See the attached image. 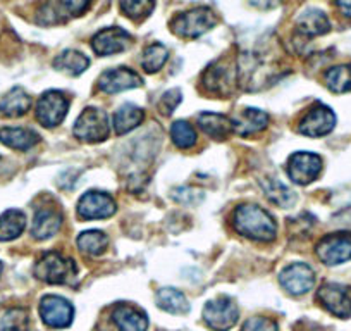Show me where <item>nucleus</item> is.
<instances>
[{
  "label": "nucleus",
  "instance_id": "obj_8",
  "mask_svg": "<svg viewBox=\"0 0 351 331\" xmlns=\"http://www.w3.org/2000/svg\"><path fill=\"white\" fill-rule=\"evenodd\" d=\"M320 261L327 266H337L351 259V233H332L317 243Z\"/></svg>",
  "mask_w": 351,
  "mask_h": 331
},
{
  "label": "nucleus",
  "instance_id": "obj_40",
  "mask_svg": "<svg viewBox=\"0 0 351 331\" xmlns=\"http://www.w3.org/2000/svg\"><path fill=\"white\" fill-rule=\"evenodd\" d=\"M0 275H2V262H0Z\"/></svg>",
  "mask_w": 351,
  "mask_h": 331
},
{
  "label": "nucleus",
  "instance_id": "obj_11",
  "mask_svg": "<svg viewBox=\"0 0 351 331\" xmlns=\"http://www.w3.org/2000/svg\"><path fill=\"white\" fill-rule=\"evenodd\" d=\"M116 201L106 192H86L77 202V216L84 221L107 219L116 214Z\"/></svg>",
  "mask_w": 351,
  "mask_h": 331
},
{
  "label": "nucleus",
  "instance_id": "obj_1",
  "mask_svg": "<svg viewBox=\"0 0 351 331\" xmlns=\"http://www.w3.org/2000/svg\"><path fill=\"white\" fill-rule=\"evenodd\" d=\"M232 226L239 235L256 242H271L278 231L274 218L265 209L253 204H243L236 207L232 214Z\"/></svg>",
  "mask_w": 351,
  "mask_h": 331
},
{
  "label": "nucleus",
  "instance_id": "obj_22",
  "mask_svg": "<svg viewBox=\"0 0 351 331\" xmlns=\"http://www.w3.org/2000/svg\"><path fill=\"white\" fill-rule=\"evenodd\" d=\"M296 30L305 36H320L329 32L330 23L319 9H306L296 19Z\"/></svg>",
  "mask_w": 351,
  "mask_h": 331
},
{
  "label": "nucleus",
  "instance_id": "obj_31",
  "mask_svg": "<svg viewBox=\"0 0 351 331\" xmlns=\"http://www.w3.org/2000/svg\"><path fill=\"white\" fill-rule=\"evenodd\" d=\"M169 52L162 43H152L145 49L143 57H141V66L147 73H157L158 69L164 67V64L167 62Z\"/></svg>",
  "mask_w": 351,
  "mask_h": 331
},
{
  "label": "nucleus",
  "instance_id": "obj_5",
  "mask_svg": "<svg viewBox=\"0 0 351 331\" xmlns=\"http://www.w3.org/2000/svg\"><path fill=\"white\" fill-rule=\"evenodd\" d=\"M204 319L214 331H229L239 319L238 306L229 297H219L205 304Z\"/></svg>",
  "mask_w": 351,
  "mask_h": 331
},
{
  "label": "nucleus",
  "instance_id": "obj_32",
  "mask_svg": "<svg viewBox=\"0 0 351 331\" xmlns=\"http://www.w3.org/2000/svg\"><path fill=\"white\" fill-rule=\"evenodd\" d=\"M171 138L176 147L186 150L197 144V131L188 121H176L171 126Z\"/></svg>",
  "mask_w": 351,
  "mask_h": 331
},
{
  "label": "nucleus",
  "instance_id": "obj_27",
  "mask_svg": "<svg viewBox=\"0 0 351 331\" xmlns=\"http://www.w3.org/2000/svg\"><path fill=\"white\" fill-rule=\"evenodd\" d=\"M76 245L83 254L90 255V258H97L102 255L109 247V238L100 229H88L83 231L76 240Z\"/></svg>",
  "mask_w": 351,
  "mask_h": 331
},
{
  "label": "nucleus",
  "instance_id": "obj_38",
  "mask_svg": "<svg viewBox=\"0 0 351 331\" xmlns=\"http://www.w3.org/2000/svg\"><path fill=\"white\" fill-rule=\"evenodd\" d=\"M92 2L93 0H62V9L73 18H77L92 8Z\"/></svg>",
  "mask_w": 351,
  "mask_h": 331
},
{
  "label": "nucleus",
  "instance_id": "obj_33",
  "mask_svg": "<svg viewBox=\"0 0 351 331\" xmlns=\"http://www.w3.org/2000/svg\"><path fill=\"white\" fill-rule=\"evenodd\" d=\"M119 5L124 16L134 19V21H140L154 11L155 0H121Z\"/></svg>",
  "mask_w": 351,
  "mask_h": 331
},
{
  "label": "nucleus",
  "instance_id": "obj_35",
  "mask_svg": "<svg viewBox=\"0 0 351 331\" xmlns=\"http://www.w3.org/2000/svg\"><path fill=\"white\" fill-rule=\"evenodd\" d=\"M181 100H183V97H181V90L178 89L167 90V92L162 95L160 102H158V109H160V113L164 114V116H171V114L176 111V107L181 104Z\"/></svg>",
  "mask_w": 351,
  "mask_h": 331
},
{
  "label": "nucleus",
  "instance_id": "obj_6",
  "mask_svg": "<svg viewBox=\"0 0 351 331\" xmlns=\"http://www.w3.org/2000/svg\"><path fill=\"white\" fill-rule=\"evenodd\" d=\"M69 109V100L59 90H49L43 93L36 104V119L42 126L56 128L66 117Z\"/></svg>",
  "mask_w": 351,
  "mask_h": 331
},
{
  "label": "nucleus",
  "instance_id": "obj_3",
  "mask_svg": "<svg viewBox=\"0 0 351 331\" xmlns=\"http://www.w3.org/2000/svg\"><path fill=\"white\" fill-rule=\"evenodd\" d=\"M217 25V16L208 8H195L188 12H181L171 23L176 35L183 38H198L204 33L210 32Z\"/></svg>",
  "mask_w": 351,
  "mask_h": 331
},
{
  "label": "nucleus",
  "instance_id": "obj_21",
  "mask_svg": "<svg viewBox=\"0 0 351 331\" xmlns=\"http://www.w3.org/2000/svg\"><path fill=\"white\" fill-rule=\"evenodd\" d=\"M32 107V97L21 89V87H16V89L9 90L2 99H0V114L4 117H21Z\"/></svg>",
  "mask_w": 351,
  "mask_h": 331
},
{
  "label": "nucleus",
  "instance_id": "obj_9",
  "mask_svg": "<svg viewBox=\"0 0 351 331\" xmlns=\"http://www.w3.org/2000/svg\"><path fill=\"white\" fill-rule=\"evenodd\" d=\"M317 300L337 317H351V286L326 283L317 292Z\"/></svg>",
  "mask_w": 351,
  "mask_h": 331
},
{
  "label": "nucleus",
  "instance_id": "obj_26",
  "mask_svg": "<svg viewBox=\"0 0 351 331\" xmlns=\"http://www.w3.org/2000/svg\"><path fill=\"white\" fill-rule=\"evenodd\" d=\"M26 228V216L19 209H9L0 216V242H11L23 235Z\"/></svg>",
  "mask_w": 351,
  "mask_h": 331
},
{
  "label": "nucleus",
  "instance_id": "obj_4",
  "mask_svg": "<svg viewBox=\"0 0 351 331\" xmlns=\"http://www.w3.org/2000/svg\"><path fill=\"white\" fill-rule=\"evenodd\" d=\"M73 131L77 140L86 141V144H100L109 138V116L102 109L86 107L76 119Z\"/></svg>",
  "mask_w": 351,
  "mask_h": 331
},
{
  "label": "nucleus",
  "instance_id": "obj_29",
  "mask_svg": "<svg viewBox=\"0 0 351 331\" xmlns=\"http://www.w3.org/2000/svg\"><path fill=\"white\" fill-rule=\"evenodd\" d=\"M157 306L171 314H186L190 310L186 297L176 288H160L157 292Z\"/></svg>",
  "mask_w": 351,
  "mask_h": 331
},
{
  "label": "nucleus",
  "instance_id": "obj_7",
  "mask_svg": "<svg viewBox=\"0 0 351 331\" xmlns=\"http://www.w3.org/2000/svg\"><path fill=\"white\" fill-rule=\"evenodd\" d=\"M288 176L296 185H308L322 173V159L313 152H296L288 159Z\"/></svg>",
  "mask_w": 351,
  "mask_h": 331
},
{
  "label": "nucleus",
  "instance_id": "obj_18",
  "mask_svg": "<svg viewBox=\"0 0 351 331\" xmlns=\"http://www.w3.org/2000/svg\"><path fill=\"white\" fill-rule=\"evenodd\" d=\"M62 226V214L52 207H42L35 212L32 226V235L36 240H49Z\"/></svg>",
  "mask_w": 351,
  "mask_h": 331
},
{
  "label": "nucleus",
  "instance_id": "obj_20",
  "mask_svg": "<svg viewBox=\"0 0 351 331\" xmlns=\"http://www.w3.org/2000/svg\"><path fill=\"white\" fill-rule=\"evenodd\" d=\"M198 124H200L202 131L214 140H226L234 131L232 119H229L224 114L202 113L198 116Z\"/></svg>",
  "mask_w": 351,
  "mask_h": 331
},
{
  "label": "nucleus",
  "instance_id": "obj_13",
  "mask_svg": "<svg viewBox=\"0 0 351 331\" xmlns=\"http://www.w3.org/2000/svg\"><path fill=\"white\" fill-rule=\"evenodd\" d=\"M131 43H133V36L126 30L110 26L93 35L92 49L97 56H114V54L124 52Z\"/></svg>",
  "mask_w": 351,
  "mask_h": 331
},
{
  "label": "nucleus",
  "instance_id": "obj_14",
  "mask_svg": "<svg viewBox=\"0 0 351 331\" xmlns=\"http://www.w3.org/2000/svg\"><path fill=\"white\" fill-rule=\"evenodd\" d=\"M279 282L291 295H303L315 285V273L305 262H293L281 273Z\"/></svg>",
  "mask_w": 351,
  "mask_h": 331
},
{
  "label": "nucleus",
  "instance_id": "obj_23",
  "mask_svg": "<svg viewBox=\"0 0 351 331\" xmlns=\"http://www.w3.org/2000/svg\"><path fill=\"white\" fill-rule=\"evenodd\" d=\"M205 89L215 95H228L231 93V74L228 67L221 64H212L207 67L205 74L202 76Z\"/></svg>",
  "mask_w": 351,
  "mask_h": 331
},
{
  "label": "nucleus",
  "instance_id": "obj_17",
  "mask_svg": "<svg viewBox=\"0 0 351 331\" xmlns=\"http://www.w3.org/2000/svg\"><path fill=\"white\" fill-rule=\"evenodd\" d=\"M269 114L263 113L260 109H253V107H246L243 109L238 116L232 119V126L234 131L241 137H250V135H255L263 131L269 124Z\"/></svg>",
  "mask_w": 351,
  "mask_h": 331
},
{
  "label": "nucleus",
  "instance_id": "obj_24",
  "mask_svg": "<svg viewBox=\"0 0 351 331\" xmlns=\"http://www.w3.org/2000/svg\"><path fill=\"white\" fill-rule=\"evenodd\" d=\"M145 119L143 109H140L134 104H124L114 114V130L117 135H126L140 126Z\"/></svg>",
  "mask_w": 351,
  "mask_h": 331
},
{
  "label": "nucleus",
  "instance_id": "obj_39",
  "mask_svg": "<svg viewBox=\"0 0 351 331\" xmlns=\"http://www.w3.org/2000/svg\"><path fill=\"white\" fill-rule=\"evenodd\" d=\"M334 2H336L337 9H339L344 16L351 18V0H334Z\"/></svg>",
  "mask_w": 351,
  "mask_h": 331
},
{
  "label": "nucleus",
  "instance_id": "obj_34",
  "mask_svg": "<svg viewBox=\"0 0 351 331\" xmlns=\"http://www.w3.org/2000/svg\"><path fill=\"white\" fill-rule=\"evenodd\" d=\"M0 331H29V317L25 309H11L0 319Z\"/></svg>",
  "mask_w": 351,
  "mask_h": 331
},
{
  "label": "nucleus",
  "instance_id": "obj_2",
  "mask_svg": "<svg viewBox=\"0 0 351 331\" xmlns=\"http://www.w3.org/2000/svg\"><path fill=\"white\" fill-rule=\"evenodd\" d=\"M35 276L49 285H69L77 278V266L59 252H47L36 261Z\"/></svg>",
  "mask_w": 351,
  "mask_h": 331
},
{
  "label": "nucleus",
  "instance_id": "obj_36",
  "mask_svg": "<svg viewBox=\"0 0 351 331\" xmlns=\"http://www.w3.org/2000/svg\"><path fill=\"white\" fill-rule=\"evenodd\" d=\"M241 331H278V323L271 317H250L245 321Z\"/></svg>",
  "mask_w": 351,
  "mask_h": 331
},
{
  "label": "nucleus",
  "instance_id": "obj_25",
  "mask_svg": "<svg viewBox=\"0 0 351 331\" xmlns=\"http://www.w3.org/2000/svg\"><path fill=\"white\" fill-rule=\"evenodd\" d=\"M260 185H262V190L263 194H265V197H267L272 204L278 205V207L286 209L291 207V205L295 204V192H293L291 188L286 187L285 183H281L279 180H276V178H263V180L260 181Z\"/></svg>",
  "mask_w": 351,
  "mask_h": 331
},
{
  "label": "nucleus",
  "instance_id": "obj_10",
  "mask_svg": "<svg viewBox=\"0 0 351 331\" xmlns=\"http://www.w3.org/2000/svg\"><path fill=\"white\" fill-rule=\"evenodd\" d=\"M40 317L49 328H67L73 323L74 307L59 295H45L40 300Z\"/></svg>",
  "mask_w": 351,
  "mask_h": 331
},
{
  "label": "nucleus",
  "instance_id": "obj_19",
  "mask_svg": "<svg viewBox=\"0 0 351 331\" xmlns=\"http://www.w3.org/2000/svg\"><path fill=\"white\" fill-rule=\"evenodd\" d=\"M0 141L9 148L14 150H29L40 141L38 133H35L29 128H0Z\"/></svg>",
  "mask_w": 351,
  "mask_h": 331
},
{
  "label": "nucleus",
  "instance_id": "obj_37",
  "mask_svg": "<svg viewBox=\"0 0 351 331\" xmlns=\"http://www.w3.org/2000/svg\"><path fill=\"white\" fill-rule=\"evenodd\" d=\"M36 23H40V25H57V23H60L62 19H60V12L57 11V8L53 4H50V2H45V4L42 5V8L38 9V12H36Z\"/></svg>",
  "mask_w": 351,
  "mask_h": 331
},
{
  "label": "nucleus",
  "instance_id": "obj_16",
  "mask_svg": "<svg viewBox=\"0 0 351 331\" xmlns=\"http://www.w3.org/2000/svg\"><path fill=\"white\" fill-rule=\"evenodd\" d=\"M112 321L119 331H147L148 317L138 307L130 304H119L112 310Z\"/></svg>",
  "mask_w": 351,
  "mask_h": 331
},
{
  "label": "nucleus",
  "instance_id": "obj_15",
  "mask_svg": "<svg viewBox=\"0 0 351 331\" xmlns=\"http://www.w3.org/2000/svg\"><path fill=\"white\" fill-rule=\"evenodd\" d=\"M141 83H143V80L140 78V74L134 73L130 67L109 69L99 78V89L104 93H119L124 90L138 89V87H141Z\"/></svg>",
  "mask_w": 351,
  "mask_h": 331
},
{
  "label": "nucleus",
  "instance_id": "obj_28",
  "mask_svg": "<svg viewBox=\"0 0 351 331\" xmlns=\"http://www.w3.org/2000/svg\"><path fill=\"white\" fill-rule=\"evenodd\" d=\"M88 66H90L88 57L77 50H66L53 59V67L69 76H80L88 69Z\"/></svg>",
  "mask_w": 351,
  "mask_h": 331
},
{
  "label": "nucleus",
  "instance_id": "obj_30",
  "mask_svg": "<svg viewBox=\"0 0 351 331\" xmlns=\"http://www.w3.org/2000/svg\"><path fill=\"white\" fill-rule=\"evenodd\" d=\"M326 85L334 93L351 92V64L330 67L326 73Z\"/></svg>",
  "mask_w": 351,
  "mask_h": 331
},
{
  "label": "nucleus",
  "instance_id": "obj_12",
  "mask_svg": "<svg viewBox=\"0 0 351 331\" xmlns=\"http://www.w3.org/2000/svg\"><path fill=\"white\" fill-rule=\"evenodd\" d=\"M336 126V114L332 109H329L324 104H315L305 116L300 119V133L305 137L319 138L326 137L327 133L334 130Z\"/></svg>",
  "mask_w": 351,
  "mask_h": 331
}]
</instances>
